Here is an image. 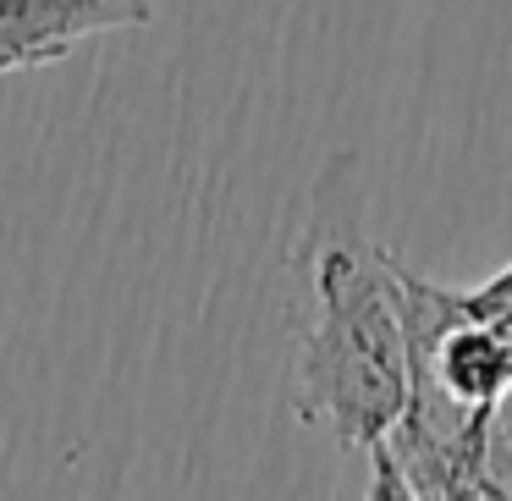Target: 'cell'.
<instances>
[{
	"mask_svg": "<svg viewBox=\"0 0 512 501\" xmlns=\"http://www.w3.org/2000/svg\"><path fill=\"white\" fill-rule=\"evenodd\" d=\"M408 402L369 446V496H512V265L479 287L397 259Z\"/></svg>",
	"mask_w": 512,
	"mask_h": 501,
	"instance_id": "cell-1",
	"label": "cell"
},
{
	"mask_svg": "<svg viewBox=\"0 0 512 501\" xmlns=\"http://www.w3.org/2000/svg\"><path fill=\"white\" fill-rule=\"evenodd\" d=\"M303 320L292 347V413L369 452L408 402V331H402L397 254L369 237L358 160L325 166L298 243Z\"/></svg>",
	"mask_w": 512,
	"mask_h": 501,
	"instance_id": "cell-2",
	"label": "cell"
},
{
	"mask_svg": "<svg viewBox=\"0 0 512 501\" xmlns=\"http://www.w3.org/2000/svg\"><path fill=\"white\" fill-rule=\"evenodd\" d=\"M149 0H0V78L67 61L116 28H144Z\"/></svg>",
	"mask_w": 512,
	"mask_h": 501,
	"instance_id": "cell-3",
	"label": "cell"
}]
</instances>
